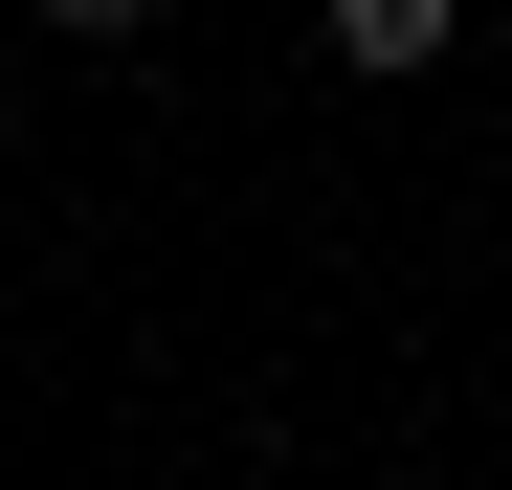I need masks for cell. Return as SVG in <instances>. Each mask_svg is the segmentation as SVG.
Returning <instances> with one entry per match:
<instances>
[{
    "label": "cell",
    "mask_w": 512,
    "mask_h": 490,
    "mask_svg": "<svg viewBox=\"0 0 512 490\" xmlns=\"http://www.w3.org/2000/svg\"><path fill=\"white\" fill-rule=\"evenodd\" d=\"M334 67H357V90H423V67H446V0H334Z\"/></svg>",
    "instance_id": "6da1fadb"
}]
</instances>
